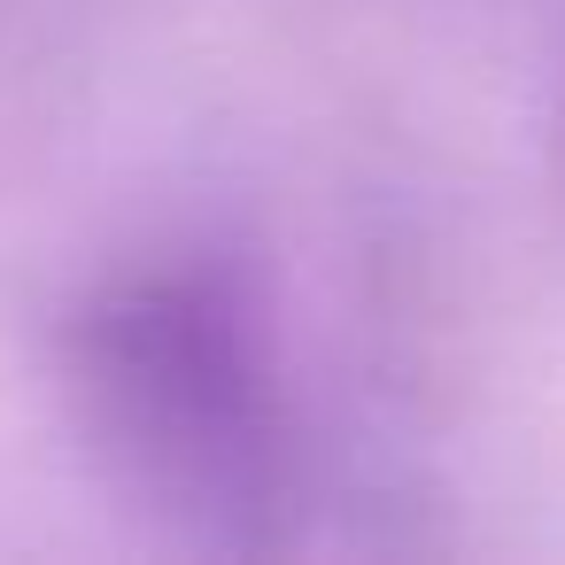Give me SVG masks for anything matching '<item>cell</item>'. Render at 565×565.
I'll list each match as a JSON object with an SVG mask.
<instances>
[{
  "label": "cell",
  "mask_w": 565,
  "mask_h": 565,
  "mask_svg": "<svg viewBox=\"0 0 565 565\" xmlns=\"http://www.w3.org/2000/svg\"><path fill=\"white\" fill-rule=\"evenodd\" d=\"M86 395L125 472L202 542L264 550L287 503V441L241 310L186 271L125 279L86 318Z\"/></svg>",
  "instance_id": "obj_1"
}]
</instances>
